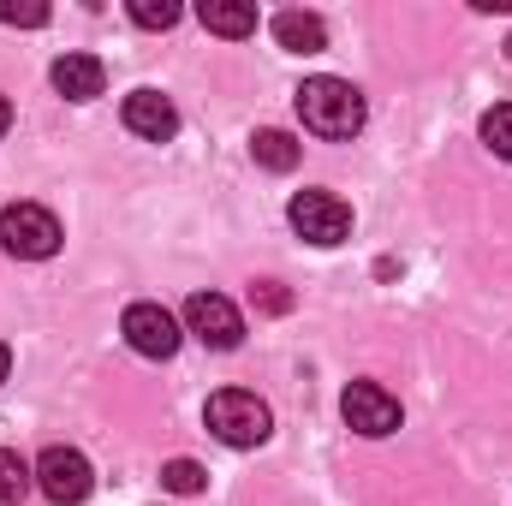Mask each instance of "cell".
<instances>
[{
	"instance_id": "obj_1",
	"label": "cell",
	"mask_w": 512,
	"mask_h": 506,
	"mask_svg": "<svg viewBox=\"0 0 512 506\" xmlns=\"http://www.w3.org/2000/svg\"><path fill=\"white\" fill-rule=\"evenodd\" d=\"M298 120L322 143H346L364 131V96L346 78H304L298 84Z\"/></svg>"
},
{
	"instance_id": "obj_2",
	"label": "cell",
	"mask_w": 512,
	"mask_h": 506,
	"mask_svg": "<svg viewBox=\"0 0 512 506\" xmlns=\"http://www.w3.org/2000/svg\"><path fill=\"white\" fill-rule=\"evenodd\" d=\"M203 423L227 441V447H262L268 435H274V411L245 393V387H221L209 405H203Z\"/></svg>"
},
{
	"instance_id": "obj_3",
	"label": "cell",
	"mask_w": 512,
	"mask_h": 506,
	"mask_svg": "<svg viewBox=\"0 0 512 506\" xmlns=\"http://www.w3.org/2000/svg\"><path fill=\"white\" fill-rule=\"evenodd\" d=\"M286 221H292L298 239H310V245H322V251H334V245L352 239V209H346L334 191H298V197L286 203Z\"/></svg>"
},
{
	"instance_id": "obj_4",
	"label": "cell",
	"mask_w": 512,
	"mask_h": 506,
	"mask_svg": "<svg viewBox=\"0 0 512 506\" xmlns=\"http://www.w3.org/2000/svg\"><path fill=\"white\" fill-rule=\"evenodd\" d=\"M60 221L42 209V203H12V209H0V245L12 256H24V262H42V256L60 251Z\"/></svg>"
},
{
	"instance_id": "obj_5",
	"label": "cell",
	"mask_w": 512,
	"mask_h": 506,
	"mask_svg": "<svg viewBox=\"0 0 512 506\" xmlns=\"http://www.w3.org/2000/svg\"><path fill=\"white\" fill-rule=\"evenodd\" d=\"M185 334L203 340L209 352H233V346L245 340V316H239L233 298H221V292H191V298H185Z\"/></svg>"
},
{
	"instance_id": "obj_6",
	"label": "cell",
	"mask_w": 512,
	"mask_h": 506,
	"mask_svg": "<svg viewBox=\"0 0 512 506\" xmlns=\"http://www.w3.org/2000/svg\"><path fill=\"white\" fill-rule=\"evenodd\" d=\"M36 489L54 506H78V501H90L96 471H90V459H84L78 447H48V453L36 459Z\"/></svg>"
},
{
	"instance_id": "obj_7",
	"label": "cell",
	"mask_w": 512,
	"mask_h": 506,
	"mask_svg": "<svg viewBox=\"0 0 512 506\" xmlns=\"http://www.w3.org/2000/svg\"><path fill=\"white\" fill-rule=\"evenodd\" d=\"M120 334H126L131 352H143V358H173L179 340H185V322L173 310H161V304H131Z\"/></svg>"
},
{
	"instance_id": "obj_8",
	"label": "cell",
	"mask_w": 512,
	"mask_h": 506,
	"mask_svg": "<svg viewBox=\"0 0 512 506\" xmlns=\"http://www.w3.org/2000/svg\"><path fill=\"white\" fill-rule=\"evenodd\" d=\"M340 411H346V423L358 429V435H370V441H382L399 429V399L387 393L382 381H352L346 393H340Z\"/></svg>"
},
{
	"instance_id": "obj_9",
	"label": "cell",
	"mask_w": 512,
	"mask_h": 506,
	"mask_svg": "<svg viewBox=\"0 0 512 506\" xmlns=\"http://www.w3.org/2000/svg\"><path fill=\"white\" fill-rule=\"evenodd\" d=\"M126 131H137L143 143H167L179 137V108L161 90H131L126 96Z\"/></svg>"
},
{
	"instance_id": "obj_10",
	"label": "cell",
	"mask_w": 512,
	"mask_h": 506,
	"mask_svg": "<svg viewBox=\"0 0 512 506\" xmlns=\"http://www.w3.org/2000/svg\"><path fill=\"white\" fill-rule=\"evenodd\" d=\"M54 90H60L66 102H96V96L108 90V66H102L96 54H60V60H54Z\"/></svg>"
},
{
	"instance_id": "obj_11",
	"label": "cell",
	"mask_w": 512,
	"mask_h": 506,
	"mask_svg": "<svg viewBox=\"0 0 512 506\" xmlns=\"http://www.w3.org/2000/svg\"><path fill=\"white\" fill-rule=\"evenodd\" d=\"M274 42L292 54H322L328 48V24L316 12H274Z\"/></svg>"
},
{
	"instance_id": "obj_12",
	"label": "cell",
	"mask_w": 512,
	"mask_h": 506,
	"mask_svg": "<svg viewBox=\"0 0 512 506\" xmlns=\"http://www.w3.org/2000/svg\"><path fill=\"white\" fill-rule=\"evenodd\" d=\"M197 18H203V30H215V36H251L256 30V6H245V0H203Z\"/></svg>"
},
{
	"instance_id": "obj_13",
	"label": "cell",
	"mask_w": 512,
	"mask_h": 506,
	"mask_svg": "<svg viewBox=\"0 0 512 506\" xmlns=\"http://www.w3.org/2000/svg\"><path fill=\"white\" fill-rule=\"evenodd\" d=\"M251 155L268 167V173H292L304 149H298V137H286V131H256V137H251Z\"/></svg>"
},
{
	"instance_id": "obj_14",
	"label": "cell",
	"mask_w": 512,
	"mask_h": 506,
	"mask_svg": "<svg viewBox=\"0 0 512 506\" xmlns=\"http://www.w3.org/2000/svg\"><path fill=\"white\" fill-rule=\"evenodd\" d=\"M36 483V465H24L12 447H0V506H18Z\"/></svg>"
},
{
	"instance_id": "obj_15",
	"label": "cell",
	"mask_w": 512,
	"mask_h": 506,
	"mask_svg": "<svg viewBox=\"0 0 512 506\" xmlns=\"http://www.w3.org/2000/svg\"><path fill=\"white\" fill-rule=\"evenodd\" d=\"M131 24H143V30H173L185 12H179V0H131L126 6Z\"/></svg>"
},
{
	"instance_id": "obj_16",
	"label": "cell",
	"mask_w": 512,
	"mask_h": 506,
	"mask_svg": "<svg viewBox=\"0 0 512 506\" xmlns=\"http://www.w3.org/2000/svg\"><path fill=\"white\" fill-rule=\"evenodd\" d=\"M161 483H167L173 495H197V489L209 483V471H203L197 459H167V465H161Z\"/></svg>"
},
{
	"instance_id": "obj_17",
	"label": "cell",
	"mask_w": 512,
	"mask_h": 506,
	"mask_svg": "<svg viewBox=\"0 0 512 506\" xmlns=\"http://www.w3.org/2000/svg\"><path fill=\"white\" fill-rule=\"evenodd\" d=\"M483 143H489L501 161H512V102H501V108L483 114Z\"/></svg>"
},
{
	"instance_id": "obj_18",
	"label": "cell",
	"mask_w": 512,
	"mask_h": 506,
	"mask_svg": "<svg viewBox=\"0 0 512 506\" xmlns=\"http://www.w3.org/2000/svg\"><path fill=\"white\" fill-rule=\"evenodd\" d=\"M0 24H24V30H36V24H48V6H18V0H0Z\"/></svg>"
},
{
	"instance_id": "obj_19",
	"label": "cell",
	"mask_w": 512,
	"mask_h": 506,
	"mask_svg": "<svg viewBox=\"0 0 512 506\" xmlns=\"http://www.w3.org/2000/svg\"><path fill=\"white\" fill-rule=\"evenodd\" d=\"M6 126H12V102L0 96V137H6Z\"/></svg>"
},
{
	"instance_id": "obj_20",
	"label": "cell",
	"mask_w": 512,
	"mask_h": 506,
	"mask_svg": "<svg viewBox=\"0 0 512 506\" xmlns=\"http://www.w3.org/2000/svg\"><path fill=\"white\" fill-rule=\"evenodd\" d=\"M6 370H12V352H6V346H0V381H6Z\"/></svg>"
},
{
	"instance_id": "obj_21",
	"label": "cell",
	"mask_w": 512,
	"mask_h": 506,
	"mask_svg": "<svg viewBox=\"0 0 512 506\" xmlns=\"http://www.w3.org/2000/svg\"><path fill=\"white\" fill-rule=\"evenodd\" d=\"M507 60H512V36H507Z\"/></svg>"
}]
</instances>
